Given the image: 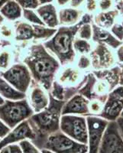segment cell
Wrapping results in <instances>:
<instances>
[{
	"label": "cell",
	"mask_w": 123,
	"mask_h": 153,
	"mask_svg": "<svg viewBox=\"0 0 123 153\" xmlns=\"http://www.w3.org/2000/svg\"><path fill=\"white\" fill-rule=\"evenodd\" d=\"M43 149L50 150L54 153L88 152V145L75 141L61 130L54 132L47 137L41 149Z\"/></svg>",
	"instance_id": "5b68a950"
},
{
	"label": "cell",
	"mask_w": 123,
	"mask_h": 153,
	"mask_svg": "<svg viewBox=\"0 0 123 153\" xmlns=\"http://www.w3.org/2000/svg\"><path fill=\"white\" fill-rule=\"evenodd\" d=\"M0 140H1V139H0Z\"/></svg>",
	"instance_id": "11a10c76"
},
{
	"label": "cell",
	"mask_w": 123,
	"mask_h": 153,
	"mask_svg": "<svg viewBox=\"0 0 123 153\" xmlns=\"http://www.w3.org/2000/svg\"><path fill=\"white\" fill-rule=\"evenodd\" d=\"M35 136L33 130L31 129L28 120H24L16 127L10 130V132L4 138L0 140V149L5 146L10 144H16L20 143L22 140L28 139L30 141H33Z\"/></svg>",
	"instance_id": "8fae6325"
},
{
	"label": "cell",
	"mask_w": 123,
	"mask_h": 153,
	"mask_svg": "<svg viewBox=\"0 0 123 153\" xmlns=\"http://www.w3.org/2000/svg\"><path fill=\"white\" fill-rule=\"evenodd\" d=\"M116 1H118V0H116Z\"/></svg>",
	"instance_id": "db71d44e"
},
{
	"label": "cell",
	"mask_w": 123,
	"mask_h": 153,
	"mask_svg": "<svg viewBox=\"0 0 123 153\" xmlns=\"http://www.w3.org/2000/svg\"><path fill=\"white\" fill-rule=\"evenodd\" d=\"M1 76L17 91L25 94L31 86V75L26 65H15L1 73Z\"/></svg>",
	"instance_id": "52a82bcc"
},
{
	"label": "cell",
	"mask_w": 123,
	"mask_h": 153,
	"mask_svg": "<svg viewBox=\"0 0 123 153\" xmlns=\"http://www.w3.org/2000/svg\"><path fill=\"white\" fill-rule=\"evenodd\" d=\"M35 10L37 14L39 16L46 26L48 28H55L59 25L57 9L55 5L52 3L39 5Z\"/></svg>",
	"instance_id": "9a60e30c"
},
{
	"label": "cell",
	"mask_w": 123,
	"mask_h": 153,
	"mask_svg": "<svg viewBox=\"0 0 123 153\" xmlns=\"http://www.w3.org/2000/svg\"><path fill=\"white\" fill-rule=\"evenodd\" d=\"M22 10L16 0H9L0 9V13L8 20L15 21L22 16Z\"/></svg>",
	"instance_id": "d6986e66"
},
{
	"label": "cell",
	"mask_w": 123,
	"mask_h": 153,
	"mask_svg": "<svg viewBox=\"0 0 123 153\" xmlns=\"http://www.w3.org/2000/svg\"><path fill=\"white\" fill-rule=\"evenodd\" d=\"M120 117H123V110H122V113H121V116H120Z\"/></svg>",
	"instance_id": "f907efd6"
},
{
	"label": "cell",
	"mask_w": 123,
	"mask_h": 153,
	"mask_svg": "<svg viewBox=\"0 0 123 153\" xmlns=\"http://www.w3.org/2000/svg\"><path fill=\"white\" fill-rule=\"evenodd\" d=\"M0 153H22L19 144H10L0 149Z\"/></svg>",
	"instance_id": "836d02e7"
},
{
	"label": "cell",
	"mask_w": 123,
	"mask_h": 153,
	"mask_svg": "<svg viewBox=\"0 0 123 153\" xmlns=\"http://www.w3.org/2000/svg\"><path fill=\"white\" fill-rule=\"evenodd\" d=\"M88 130V152L98 153L105 130L109 121L97 116L86 117Z\"/></svg>",
	"instance_id": "ba28073f"
},
{
	"label": "cell",
	"mask_w": 123,
	"mask_h": 153,
	"mask_svg": "<svg viewBox=\"0 0 123 153\" xmlns=\"http://www.w3.org/2000/svg\"><path fill=\"white\" fill-rule=\"evenodd\" d=\"M1 31L2 35L5 37H9L12 35V30L6 25H3V26L1 27V31Z\"/></svg>",
	"instance_id": "60d3db41"
},
{
	"label": "cell",
	"mask_w": 123,
	"mask_h": 153,
	"mask_svg": "<svg viewBox=\"0 0 123 153\" xmlns=\"http://www.w3.org/2000/svg\"><path fill=\"white\" fill-rule=\"evenodd\" d=\"M16 39L17 41H27L32 39L34 35L33 25H30L25 22H17L16 25Z\"/></svg>",
	"instance_id": "44dd1931"
},
{
	"label": "cell",
	"mask_w": 123,
	"mask_h": 153,
	"mask_svg": "<svg viewBox=\"0 0 123 153\" xmlns=\"http://www.w3.org/2000/svg\"><path fill=\"white\" fill-rule=\"evenodd\" d=\"M70 0H56L57 5L60 7H63L64 5H66L67 4L70 3Z\"/></svg>",
	"instance_id": "ee69618b"
},
{
	"label": "cell",
	"mask_w": 123,
	"mask_h": 153,
	"mask_svg": "<svg viewBox=\"0 0 123 153\" xmlns=\"http://www.w3.org/2000/svg\"><path fill=\"white\" fill-rule=\"evenodd\" d=\"M92 66L91 64V59L90 57H88L87 54H81L80 59H79L77 67L80 70H86L90 68Z\"/></svg>",
	"instance_id": "d6a6232c"
},
{
	"label": "cell",
	"mask_w": 123,
	"mask_h": 153,
	"mask_svg": "<svg viewBox=\"0 0 123 153\" xmlns=\"http://www.w3.org/2000/svg\"><path fill=\"white\" fill-rule=\"evenodd\" d=\"M122 110L123 99L111 91L105 101L102 113L99 117L109 122H113L121 116Z\"/></svg>",
	"instance_id": "7c38bea8"
},
{
	"label": "cell",
	"mask_w": 123,
	"mask_h": 153,
	"mask_svg": "<svg viewBox=\"0 0 123 153\" xmlns=\"http://www.w3.org/2000/svg\"><path fill=\"white\" fill-rule=\"evenodd\" d=\"M91 25L93 28L92 40L96 43L104 44L113 50H116L123 43L113 35L109 30L97 26L96 25L94 24L93 22Z\"/></svg>",
	"instance_id": "5bb4252c"
},
{
	"label": "cell",
	"mask_w": 123,
	"mask_h": 153,
	"mask_svg": "<svg viewBox=\"0 0 123 153\" xmlns=\"http://www.w3.org/2000/svg\"><path fill=\"white\" fill-rule=\"evenodd\" d=\"M119 14V10L117 9H113L105 12L100 11L94 16L93 23L100 28L110 30Z\"/></svg>",
	"instance_id": "ac0fdd59"
},
{
	"label": "cell",
	"mask_w": 123,
	"mask_h": 153,
	"mask_svg": "<svg viewBox=\"0 0 123 153\" xmlns=\"http://www.w3.org/2000/svg\"><path fill=\"white\" fill-rule=\"evenodd\" d=\"M4 103H5V100H4L3 97L0 95V106H1V105H3Z\"/></svg>",
	"instance_id": "681fc988"
},
{
	"label": "cell",
	"mask_w": 123,
	"mask_h": 153,
	"mask_svg": "<svg viewBox=\"0 0 123 153\" xmlns=\"http://www.w3.org/2000/svg\"><path fill=\"white\" fill-rule=\"evenodd\" d=\"M60 130L68 137L82 144H88V130L86 117L78 115H62Z\"/></svg>",
	"instance_id": "8992f818"
},
{
	"label": "cell",
	"mask_w": 123,
	"mask_h": 153,
	"mask_svg": "<svg viewBox=\"0 0 123 153\" xmlns=\"http://www.w3.org/2000/svg\"><path fill=\"white\" fill-rule=\"evenodd\" d=\"M64 103L65 101L57 100L49 95L48 106L28 119V123L35 136L33 141L31 142L40 150L47 137L60 130V120Z\"/></svg>",
	"instance_id": "7a4b0ae2"
},
{
	"label": "cell",
	"mask_w": 123,
	"mask_h": 153,
	"mask_svg": "<svg viewBox=\"0 0 123 153\" xmlns=\"http://www.w3.org/2000/svg\"><path fill=\"white\" fill-rule=\"evenodd\" d=\"M54 0H38V2H39V5H45V4L51 3Z\"/></svg>",
	"instance_id": "f6af8a7d"
},
{
	"label": "cell",
	"mask_w": 123,
	"mask_h": 153,
	"mask_svg": "<svg viewBox=\"0 0 123 153\" xmlns=\"http://www.w3.org/2000/svg\"><path fill=\"white\" fill-rule=\"evenodd\" d=\"M76 35H77V38H81V39L87 41L91 40L93 35V28L91 23L81 25V26L80 27L76 33Z\"/></svg>",
	"instance_id": "83f0119b"
},
{
	"label": "cell",
	"mask_w": 123,
	"mask_h": 153,
	"mask_svg": "<svg viewBox=\"0 0 123 153\" xmlns=\"http://www.w3.org/2000/svg\"><path fill=\"white\" fill-rule=\"evenodd\" d=\"M112 92L116 94V95L119 96L120 97L123 99V86H117L115 89H113Z\"/></svg>",
	"instance_id": "b9f144b4"
},
{
	"label": "cell",
	"mask_w": 123,
	"mask_h": 153,
	"mask_svg": "<svg viewBox=\"0 0 123 153\" xmlns=\"http://www.w3.org/2000/svg\"><path fill=\"white\" fill-rule=\"evenodd\" d=\"M11 129L9 128L7 126L5 125L2 120H0V139L5 137L9 132H10Z\"/></svg>",
	"instance_id": "d590c367"
},
{
	"label": "cell",
	"mask_w": 123,
	"mask_h": 153,
	"mask_svg": "<svg viewBox=\"0 0 123 153\" xmlns=\"http://www.w3.org/2000/svg\"><path fill=\"white\" fill-rule=\"evenodd\" d=\"M19 145L21 147L22 153H41V150L37 148L28 139L22 140L19 143Z\"/></svg>",
	"instance_id": "f546056e"
},
{
	"label": "cell",
	"mask_w": 123,
	"mask_h": 153,
	"mask_svg": "<svg viewBox=\"0 0 123 153\" xmlns=\"http://www.w3.org/2000/svg\"><path fill=\"white\" fill-rule=\"evenodd\" d=\"M32 90L30 94V106L34 113H39L44 110L49 104V97L43 89L40 87H35L32 84Z\"/></svg>",
	"instance_id": "2e32d148"
},
{
	"label": "cell",
	"mask_w": 123,
	"mask_h": 153,
	"mask_svg": "<svg viewBox=\"0 0 123 153\" xmlns=\"http://www.w3.org/2000/svg\"><path fill=\"white\" fill-rule=\"evenodd\" d=\"M34 114L25 98L20 100H6L0 106V120L11 129Z\"/></svg>",
	"instance_id": "277c9868"
},
{
	"label": "cell",
	"mask_w": 123,
	"mask_h": 153,
	"mask_svg": "<svg viewBox=\"0 0 123 153\" xmlns=\"http://www.w3.org/2000/svg\"><path fill=\"white\" fill-rule=\"evenodd\" d=\"M34 35L35 39H47V38L52 37L56 33V28H48L45 27V25H33Z\"/></svg>",
	"instance_id": "7402d4cb"
},
{
	"label": "cell",
	"mask_w": 123,
	"mask_h": 153,
	"mask_svg": "<svg viewBox=\"0 0 123 153\" xmlns=\"http://www.w3.org/2000/svg\"><path fill=\"white\" fill-rule=\"evenodd\" d=\"M109 31H111L113 35L118 38L120 42H123V14L119 15Z\"/></svg>",
	"instance_id": "484cf974"
},
{
	"label": "cell",
	"mask_w": 123,
	"mask_h": 153,
	"mask_svg": "<svg viewBox=\"0 0 123 153\" xmlns=\"http://www.w3.org/2000/svg\"><path fill=\"white\" fill-rule=\"evenodd\" d=\"M41 153H54V152H53L50 151V150L44 149H43L41 150Z\"/></svg>",
	"instance_id": "7dc6e473"
},
{
	"label": "cell",
	"mask_w": 123,
	"mask_h": 153,
	"mask_svg": "<svg viewBox=\"0 0 123 153\" xmlns=\"http://www.w3.org/2000/svg\"><path fill=\"white\" fill-rule=\"evenodd\" d=\"M50 95L54 97L55 100L61 101H65V94L66 89L64 88L61 84L57 81H54L50 88ZM66 102V101H65Z\"/></svg>",
	"instance_id": "d4e9b609"
},
{
	"label": "cell",
	"mask_w": 123,
	"mask_h": 153,
	"mask_svg": "<svg viewBox=\"0 0 123 153\" xmlns=\"http://www.w3.org/2000/svg\"><path fill=\"white\" fill-rule=\"evenodd\" d=\"M22 9H36L39 6L38 0H16Z\"/></svg>",
	"instance_id": "4dcf8cb0"
},
{
	"label": "cell",
	"mask_w": 123,
	"mask_h": 153,
	"mask_svg": "<svg viewBox=\"0 0 123 153\" xmlns=\"http://www.w3.org/2000/svg\"><path fill=\"white\" fill-rule=\"evenodd\" d=\"M96 44L95 48L90 53L91 64L94 69L102 71L115 67L117 59L113 49L104 44Z\"/></svg>",
	"instance_id": "30bf717a"
},
{
	"label": "cell",
	"mask_w": 123,
	"mask_h": 153,
	"mask_svg": "<svg viewBox=\"0 0 123 153\" xmlns=\"http://www.w3.org/2000/svg\"><path fill=\"white\" fill-rule=\"evenodd\" d=\"M104 103L99 100H90L89 103V111L90 116H97L99 117L102 113V108H103Z\"/></svg>",
	"instance_id": "f1b7e54d"
},
{
	"label": "cell",
	"mask_w": 123,
	"mask_h": 153,
	"mask_svg": "<svg viewBox=\"0 0 123 153\" xmlns=\"http://www.w3.org/2000/svg\"><path fill=\"white\" fill-rule=\"evenodd\" d=\"M73 49L81 54H88L92 51L93 48L89 41L76 38L73 41Z\"/></svg>",
	"instance_id": "cb8c5ba5"
},
{
	"label": "cell",
	"mask_w": 123,
	"mask_h": 153,
	"mask_svg": "<svg viewBox=\"0 0 123 153\" xmlns=\"http://www.w3.org/2000/svg\"><path fill=\"white\" fill-rule=\"evenodd\" d=\"M80 78V72L73 68H67L61 74L60 81L63 84H73Z\"/></svg>",
	"instance_id": "603a6c76"
},
{
	"label": "cell",
	"mask_w": 123,
	"mask_h": 153,
	"mask_svg": "<svg viewBox=\"0 0 123 153\" xmlns=\"http://www.w3.org/2000/svg\"><path fill=\"white\" fill-rule=\"evenodd\" d=\"M0 46H1V43H0Z\"/></svg>",
	"instance_id": "f5cc1de1"
},
{
	"label": "cell",
	"mask_w": 123,
	"mask_h": 153,
	"mask_svg": "<svg viewBox=\"0 0 123 153\" xmlns=\"http://www.w3.org/2000/svg\"><path fill=\"white\" fill-rule=\"evenodd\" d=\"M116 56L117 62L123 64V43L116 50Z\"/></svg>",
	"instance_id": "8d00e7d4"
},
{
	"label": "cell",
	"mask_w": 123,
	"mask_h": 153,
	"mask_svg": "<svg viewBox=\"0 0 123 153\" xmlns=\"http://www.w3.org/2000/svg\"><path fill=\"white\" fill-rule=\"evenodd\" d=\"M116 2V0H99L97 6L99 7L101 12H105V11H109L114 9Z\"/></svg>",
	"instance_id": "1f68e13d"
},
{
	"label": "cell",
	"mask_w": 123,
	"mask_h": 153,
	"mask_svg": "<svg viewBox=\"0 0 123 153\" xmlns=\"http://www.w3.org/2000/svg\"><path fill=\"white\" fill-rule=\"evenodd\" d=\"M87 3V9L89 12H93L97 7V3L96 0H86Z\"/></svg>",
	"instance_id": "74e56055"
},
{
	"label": "cell",
	"mask_w": 123,
	"mask_h": 153,
	"mask_svg": "<svg viewBox=\"0 0 123 153\" xmlns=\"http://www.w3.org/2000/svg\"><path fill=\"white\" fill-rule=\"evenodd\" d=\"M4 19H5V18H4L3 16H2V15L0 13V25H1L2 24V22H4Z\"/></svg>",
	"instance_id": "c3c4849f"
},
{
	"label": "cell",
	"mask_w": 123,
	"mask_h": 153,
	"mask_svg": "<svg viewBox=\"0 0 123 153\" xmlns=\"http://www.w3.org/2000/svg\"><path fill=\"white\" fill-rule=\"evenodd\" d=\"M116 123L118 126L119 132L120 136H121L122 139H123V117H119L117 120H116Z\"/></svg>",
	"instance_id": "f35d334b"
},
{
	"label": "cell",
	"mask_w": 123,
	"mask_h": 153,
	"mask_svg": "<svg viewBox=\"0 0 123 153\" xmlns=\"http://www.w3.org/2000/svg\"><path fill=\"white\" fill-rule=\"evenodd\" d=\"M24 62L29 70L34 83L50 91L54 76L60 68V62L53 57L43 45H35L30 48Z\"/></svg>",
	"instance_id": "6da1fadb"
},
{
	"label": "cell",
	"mask_w": 123,
	"mask_h": 153,
	"mask_svg": "<svg viewBox=\"0 0 123 153\" xmlns=\"http://www.w3.org/2000/svg\"><path fill=\"white\" fill-rule=\"evenodd\" d=\"M122 4H123V0H122Z\"/></svg>",
	"instance_id": "816d5d0a"
},
{
	"label": "cell",
	"mask_w": 123,
	"mask_h": 153,
	"mask_svg": "<svg viewBox=\"0 0 123 153\" xmlns=\"http://www.w3.org/2000/svg\"><path fill=\"white\" fill-rule=\"evenodd\" d=\"M93 17L90 13H85L80 21L72 26H62L57 30L56 33L43 45L50 51L57 58L60 64L65 65L72 63L75 59L73 41L81 25L92 23Z\"/></svg>",
	"instance_id": "3957f363"
},
{
	"label": "cell",
	"mask_w": 123,
	"mask_h": 153,
	"mask_svg": "<svg viewBox=\"0 0 123 153\" xmlns=\"http://www.w3.org/2000/svg\"><path fill=\"white\" fill-rule=\"evenodd\" d=\"M9 54L6 51H4L0 54V68H6L9 65Z\"/></svg>",
	"instance_id": "e575fe53"
},
{
	"label": "cell",
	"mask_w": 123,
	"mask_h": 153,
	"mask_svg": "<svg viewBox=\"0 0 123 153\" xmlns=\"http://www.w3.org/2000/svg\"><path fill=\"white\" fill-rule=\"evenodd\" d=\"M98 153H123V139L116 121L109 122L102 136Z\"/></svg>",
	"instance_id": "9c48e42d"
},
{
	"label": "cell",
	"mask_w": 123,
	"mask_h": 153,
	"mask_svg": "<svg viewBox=\"0 0 123 153\" xmlns=\"http://www.w3.org/2000/svg\"><path fill=\"white\" fill-rule=\"evenodd\" d=\"M84 14L83 10L73 8H64L58 12L59 25L63 26H72L80 21Z\"/></svg>",
	"instance_id": "e0dca14e"
},
{
	"label": "cell",
	"mask_w": 123,
	"mask_h": 153,
	"mask_svg": "<svg viewBox=\"0 0 123 153\" xmlns=\"http://www.w3.org/2000/svg\"><path fill=\"white\" fill-rule=\"evenodd\" d=\"M22 16L25 20L32 25H45L44 23L42 22L41 18L39 17L37 12L33 9H23Z\"/></svg>",
	"instance_id": "4316f807"
},
{
	"label": "cell",
	"mask_w": 123,
	"mask_h": 153,
	"mask_svg": "<svg viewBox=\"0 0 123 153\" xmlns=\"http://www.w3.org/2000/svg\"><path fill=\"white\" fill-rule=\"evenodd\" d=\"M119 85L123 86V64L119 65Z\"/></svg>",
	"instance_id": "7bdbcfd3"
},
{
	"label": "cell",
	"mask_w": 123,
	"mask_h": 153,
	"mask_svg": "<svg viewBox=\"0 0 123 153\" xmlns=\"http://www.w3.org/2000/svg\"><path fill=\"white\" fill-rule=\"evenodd\" d=\"M89 103L90 100L80 94H75L68 101L65 102L62 108V115L73 114L90 116L89 111Z\"/></svg>",
	"instance_id": "4fadbf2b"
},
{
	"label": "cell",
	"mask_w": 123,
	"mask_h": 153,
	"mask_svg": "<svg viewBox=\"0 0 123 153\" xmlns=\"http://www.w3.org/2000/svg\"><path fill=\"white\" fill-rule=\"evenodd\" d=\"M0 95L9 100H20L25 98V94L17 91L2 76H0Z\"/></svg>",
	"instance_id": "ffe728a7"
},
{
	"label": "cell",
	"mask_w": 123,
	"mask_h": 153,
	"mask_svg": "<svg viewBox=\"0 0 123 153\" xmlns=\"http://www.w3.org/2000/svg\"><path fill=\"white\" fill-rule=\"evenodd\" d=\"M8 1H9V0H0V9H2V6H3Z\"/></svg>",
	"instance_id": "bcb514c9"
},
{
	"label": "cell",
	"mask_w": 123,
	"mask_h": 153,
	"mask_svg": "<svg viewBox=\"0 0 123 153\" xmlns=\"http://www.w3.org/2000/svg\"><path fill=\"white\" fill-rule=\"evenodd\" d=\"M86 2V0H70V5L71 8L73 9H78L80 7L84 2Z\"/></svg>",
	"instance_id": "ab89813d"
}]
</instances>
